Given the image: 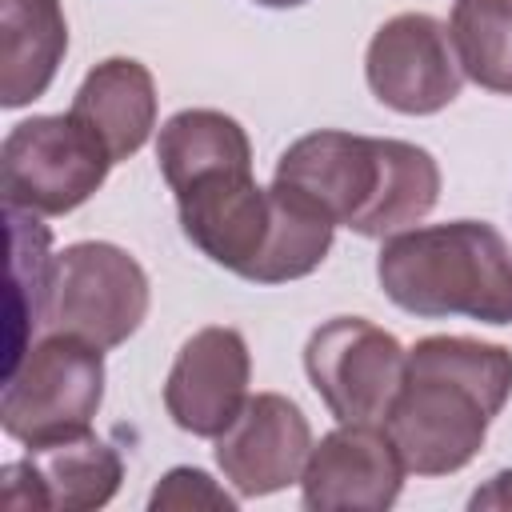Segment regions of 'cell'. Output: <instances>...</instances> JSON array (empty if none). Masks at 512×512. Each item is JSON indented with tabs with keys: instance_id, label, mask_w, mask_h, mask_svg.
Returning <instances> with one entry per match:
<instances>
[{
	"instance_id": "1",
	"label": "cell",
	"mask_w": 512,
	"mask_h": 512,
	"mask_svg": "<svg viewBox=\"0 0 512 512\" xmlns=\"http://www.w3.org/2000/svg\"><path fill=\"white\" fill-rule=\"evenodd\" d=\"M512 396V352L472 336H424L408 348L404 384L384 420L416 476H448L476 460L488 424Z\"/></svg>"
},
{
	"instance_id": "2",
	"label": "cell",
	"mask_w": 512,
	"mask_h": 512,
	"mask_svg": "<svg viewBox=\"0 0 512 512\" xmlns=\"http://www.w3.org/2000/svg\"><path fill=\"white\" fill-rule=\"evenodd\" d=\"M272 184L356 236H396L420 224L440 200V168L428 148L336 128L288 144Z\"/></svg>"
},
{
	"instance_id": "3",
	"label": "cell",
	"mask_w": 512,
	"mask_h": 512,
	"mask_svg": "<svg viewBox=\"0 0 512 512\" xmlns=\"http://www.w3.org/2000/svg\"><path fill=\"white\" fill-rule=\"evenodd\" d=\"M184 236L220 268L252 284H288L316 272L332 248L336 224L252 168H216L172 192Z\"/></svg>"
},
{
	"instance_id": "4",
	"label": "cell",
	"mask_w": 512,
	"mask_h": 512,
	"mask_svg": "<svg viewBox=\"0 0 512 512\" xmlns=\"http://www.w3.org/2000/svg\"><path fill=\"white\" fill-rule=\"evenodd\" d=\"M384 296L424 320L512 324V244L484 220L404 228L376 256Z\"/></svg>"
},
{
	"instance_id": "5",
	"label": "cell",
	"mask_w": 512,
	"mask_h": 512,
	"mask_svg": "<svg viewBox=\"0 0 512 512\" xmlns=\"http://www.w3.org/2000/svg\"><path fill=\"white\" fill-rule=\"evenodd\" d=\"M104 400V348L52 332L8 364L0 428L20 444L84 432Z\"/></svg>"
},
{
	"instance_id": "6",
	"label": "cell",
	"mask_w": 512,
	"mask_h": 512,
	"mask_svg": "<svg viewBox=\"0 0 512 512\" xmlns=\"http://www.w3.org/2000/svg\"><path fill=\"white\" fill-rule=\"evenodd\" d=\"M108 168V148L72 112L20 120L0 144L4 208L64 216L104 184Z\"/></svg>"
},
{
	"instance_id": "7",
	"label": "cell",
	"mask_w": 512,
	"mask_h": 512,
	"mask_svg": "<svg viewBox=\"0 0 512 512\" xmlns=\"http://www.w3.org/2000/svg\"><path fill=\"white\" fill-rule=\"evenodd\" d=\"M148 316V276L124 248L80 240L52 256L44 324L96 348L124 344Z\"/></svg>"
},
{
	"instance_id": "8",
	"label": "cell",
	"mask_w": 512,
	"mask_h": 512,
	"mask_svg": "<svg viewBox=\"0 0 512 512\" xmlns=\"http://www.w3.org/2000/svg\"><path fill=\"white\" fill-rule=\"evenodd\" d=\"M404 364V344L364 316H332L304 344V372L340 424H384Z\"/></svg>"
},
{
	"instance_id": "9",
	"label": "cell",
	"mask_w": 512,
	"mask_h": 512,
	"mask_svg": "<svg viewBox=\"0 0 512 512\" xmlns=\"http://www.w3.org/2000/svg\"><path fill=\"white\" fill-rule=\"evenodd\" d=\"M364 76L372 96L400 116H432L448 108L464 84L452 36L428 12L384 20L368 44Z\"/></svg>"
},
{
	"instance_id": "10",
	"label": "cell",
	"mask_w": 512,
	"mask_h": 512,
	"mask_svg": "<svg viewBox=\"0 0 512 512\" xmlns=\"http://www.w3.org/2000/svg\"><path fill=\"white\" fill-rule=\"evenodd\" d=\"M124 480L120 452L84 432L28 444L24 460L4 464L0 472V504L4 508H56V512H88L104 508Z\"/></svg>"
},
{
	"instance_id": "11",
	"label": "cell",
	"mask_w": 512,
	"mask_h": 512,
	"mask_svg": "<svg viewBox=\"0 0 512 512\" xmlns=\"http://www.w3.org/2000/svg\"><path fill=\"white\" fill-rule=\"evenodd\" d=\"M404 460L380 424H340L312 444L300 472V496L312 512H384L404 488Z\"/></svg>"
},
{
	"instance_id": "12",
	"label": "cell",
	"mask_w": 512,
	"mask_h": 512,
	"mask_svg": "<svg viewBox=\"0 0 512 512\" xmlns=\"http://www.w3.org/2000/svg\"><path fill=\"white\" fill-rule=\"evenodd\" d=\"M312 452V428L300 404L280 392H256L216 436V464L240 496H272L300 480Z\"/></svg>"
},
{
	"instance_id": "13",
	"label": "cell",
	"mask_w": 512,
	"mask_h": 512,
	"mask_svg": "<svg viewBox=\"0 0 512 512\" xmlns=\"http://www.w3.org/2000/svg\"><path fill=\"white\" fill-rule=\"evenodd\" d=\"M252 356L236 328H200L192 332L164 384V408L176 428L216 440L248 400Z\"/></svg>"
},
{
	"instance_id": "14",
	"label": "cell",
	"mask_w": 512,
	"mask_h": 512,
	"mask_svg": "<svg viewBox=\"0 0 512 512\" xmlns=\"http://www.w3.org/2000/svg\"><path fill=\"white\" fill-rule=\"evenodd\" d=\"M68 112L108 148L112 164H120L136 156L156 128L152 72L132 56H108L80 80Z\"/></svg>"
},
{
	"instance_id": "15",
	"label": "cell",
	"mask_w": 512,
	"mask_h": 512,
	"mask_svg": "<svg viewBox=\"0 0 512 512\" xmlns=\"http://www.w3.org/2000/svg\"><path fill=\"white\" fill-rule=\"evenodd\" d=\"M68 52L60 0H0V104L24 108L48 92Z\"/></svg>"
},
{
	"instance_id": "16",
	"label": "cell",
	"mask_w": 512,
	"mask_h": 512,
	"mask_svg": "<svg viewBox=\"0 0 512 512\" xmlns=\"http://www.w3.org/2000/svg\"><path fill=\"white\" fill-rule=\"evenodd\" d=\"M156 164L164 184L176 192L216 168H252V144L232 116L216 108H184L164 120L156 136Z\"/></svg>"
},
{
	"instance_id": "17",
	"label": "cell",
	"mask_w": 512,
	"mask_h": 512,
	"mask_svg": "<svg viewBox=\"0 0 512 512\" xmlns=\"http://www.w3.org/2000/svg\"><path fill=\"white\" fill-rule=\"evenodd\" d=\"M448 36L472 84L512 96V0H456Z\"/></svg>"
},
{
	"instance_id": "18",
	"label": "cell",
	"mask_w": 512,
	"mask_h": 512,
	"mask_svg": "<svg viewBox=\"0 0 512 512\" xmlns=\"http://www.w3.org/2000/svg\"><path fill=\"white\" fill-rule=\"evenodd\" d=\"M156 512L160 508H220V512H232L236 508V500L224 492V488H216V480L208 476V472H200V468H172L160 484H156V492H152V500H148Z\"/></svg>"
},
{
	"instance_id": "19",
	"label": "cell",
	"mask_w": 512,
	"mask_h": 512,
	"mask_svg": "<svg viewBox=\"0 0 512 512\" xmlns=\"http://www.w3.org/2000/svg\"><path fill=\"white\" fill-rule=\"evenodd\" d=\"M468 508H476V512L480 508H512V472H496L484 488H476Z\"/></svg>"
},
{
	"instance_id": "20",
	"label": "cell",
	"mask_w": 512,
	"mask_h": 512,
	"mask_svg": "<svg viewBox=\"0 0 512 512\" xmlns=\"http://www.w3.org/2000/svg\"><path fill=\"white\" fill-rule=\"evenodd\" d=\"M256 4H264V8H300L308 0H256Z\"/></svg>"
}]
</instances>
